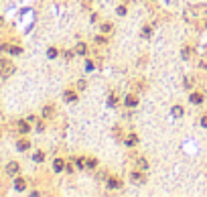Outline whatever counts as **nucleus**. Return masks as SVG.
I'll return each instance as SVG.
<instances>
[{"mask_svg": "<svg viewBox=\"0 0 207 197\" xmlns=\"http://www.w3.org/2000/svg\"><path fill=\"white\" fill-rule=\"evenodd\" d=\"M14 73V65L8 59H0V77H8Z\"/></svg>", "mask_w": 207, "mask_h": 197, "instance_id": "f257e3e1", "label": "nucleus"}, {"mask_svg": "<svg viewBox=\"0 0 207 197\" xmlns=\"http://www.w3.org/2000/svg\"><path fill=\"white\" fill-rule=\"evenodd\" d=\"M144 179H146L144 177V171H140V169L130 173V181L134 183V185H142V183H144Z\"/></svg>", "mask_w": 207, "mask_h": 197, "instance_id": "f03ea898", "label": "nucleus"}, {"mask_svg": "<svg viewBox=\"0 0 207 197\" xmlns=\"http://www.w3.org/2000/svg\"><path fill=\"white\" fill-rule=\"evenodd\" d=\"M19 163H14V161H12V163H8L6 165V175H10V177H16V175H19Z\"/></svg>", "mask_w": 207, "mask_h": 197, "instance_id": "7ed1b4c3", "label": "nucleus"}, {"mask_svg": "<svg viewBox=\"0 0 207 197\" xmlns=\"http://www.w3.org/2000/svg\"><path fill=\"white\" fill-rule=\"evenodd\" d=\"M0 51H6V53H10V55H20L23 53L20 47H8V45H0Z\"/></svg>", "mask_w": 207, "mask_h": 197, "instance_id": "20e7f679", "label": "nucleus"}, {"mask_svg": "<svg viewBox=\"0 0 207 197\" xmlns=\"http://www.w3.org/2000/svg\"><path fill=\"white\" fill-rule=\"evenodd\" d=\"M63 100H65V102H69V104H73V102H77V94L73 92V89H67V92L63 94Z\"/></svg>", "mask_w": 207, "mask_h": 197, "instance_id": "39448f33", "label": "nucleus"}, {"mask_svg": "<svg viewBox=\"0 0 207 197\" xmlns=\"http://www.w3.org/2000/svg\"><path fill=\"white\" fill-rule=\"evenodd\" d=\"M124 104L126 106H128V108H136V106H138V98H136V96H126V100H124Z\"/></svg>", "mask_w": 207, "mask_h": 197, "instance_id": "423d86ee", "label": "nucleus"}, {"mask_svg": "<svg viewBox=\"0 0 207 197\" xmlns=\"http://www.w3.org/2000/svg\"><path fill=\"white\" fill-rule=\"evenodd\" d=\"M16 128H19V132H23V134H27L31 130V126H29V120H20L19 124H16Z\"/></svg>", "mask_w": 207, "mask_h": 197, "instance_id": "0eeeda50", "label": "nucleus"}, {"mask_svg": "<svg viewBox=\"0 0 207 197\" xmlns=\"http://www.w3.org/2000/svg\"><path fill=\"white\" fill-rule=\"evenodd\" d=\"M108 187H110V189H120L122 187V181H120V179H116V177H110V179H108Z\"/></svg>", "mask_w": 207, "mask_h": 197, "instance_id": "6e6552de", "label": "nucleus"}, {"mask_svg": "<svg viewBox=\"0 0 207 197\" xmlns=\"http://www.w3.org/2000/svg\"><path fill=\"white\" fill-rule=\"evenodd\" d=\"M63 169H65V163H63L61 158H55L53 161V171L55 173H63Z\"/></svg>", "mask_w": 207, "mask_h": 197, "instance_id": "1a4fd4ad", "label": "nucleus"}, {"mask_svg": "<svg viewBox=\"0 0 207 197\" xmlns=\"http://www.w3.org/2000/svg\"><path fill=\"white\" fill-rule=\"evenodd\" d=\"M14 189H16V191H24V189H27L24 179H14Z\"/></svg>", "mask_w": 207, "mask_h": 197, "instance_id": "9d476101", "label": "nucleus"}, {"mask_svg": "<svg viewBox=\"0 0 207 197\" xmlns=\"http://www.w3.org/2000/svg\"><path fill=\"white\" fill-rule=\"evenodd\" d=\"M16 148H19V150H29V148H31V142H29V140H19Z\"/></svg>", "mask_w": 207, "mask_h": 197, "instance_id": "9b49d317", "label": "nucleus"}, {"mask_svg": "<svg viewBox=\"0 0 207 197\" xmlns=\"http://www.w3.org/2000/svg\"><path fill=\"white\" fill-rule=\"evenodd\" d=\"M128 146H134L136 142H138V138H136V134H130V136H126V140H124Z\"/></svg>", "mask_w": 207, "mask_h": 197, "instance_id": "f8f14e48", "label": "nucleus"}, {"mask_svg": "<svg viewBox=\"0 0 207 197\" xmlns=\"http://www.w3.org/2000/svg\"><path fill=\"white\" fill-rule=\"evenodd\" d=\"M189 100H191L193 104H201L203 102V96L201 94H191V96H189Z\"/></svg>", "mask_w": 207, "mask_h": 197, "instance_id": "ddd939ff", "label": "nucleus"}, {"mask_svg": "<svg viewBox=\"0 0 207 197\" xmlns=\"http://www.w3.org/2000/svg\"><path fill=\"white\" fill-rule=\"evenodd\" d=\"M53 112H55L53 106H45V108H43V116H45V118H51V116H53Z\"/></svg>", "mask_w": 207, "mask_h": 197, "instance_id": "4468645a", "label": "nucleus"}, {"mask_svg": "<svg viewBox=\"0 0 207 197\" xmlns=\"http://www.w3.org/2000/svg\"><path fill=\"white\" fill-rule=\"evenodd\" d=\"M136 165H138V169H140V171H144V169L148 167V163H146L144 158H136Z\"/></svg>", "mask_w": 207, "mask_h": 197, "instance_id": "2eb2a0df", "label": "nucleus"}, {"mask_svg": "<svg viewBox=\"0 0 207 197\" xmlns=\"http://www.w3.org/2000/svg\"><path fill=\"white\" fill-rule=\"evenodd\" d=\"M85 167L87 169H96L97 167V161H96V158H87V161H85Z\"/></svg>", "mask_w": 207, "mask_h": 197, "instance_id": "dca6fc26", "label": "nucleus"}, {"mask_svg": "<svg viewBox=\"0 0 207 197\" xmlns=\"http://www.w3.org/2000/svg\"><path fill=\"white\" fill-rule=\"evenodd\" d=\"M112 29H114V27L110 25V23H104V25H101V33L104 35H108V33H112Z\"/></svg>", "mask_w": 207, "mask_h": 197, "instance_id": "f3484780", "label": "nucleus"}, {"mask_svg": "<svg viewBox=\"0 0 207 197\" xmlns=\"http://www.w3.org/2000/svg\"><path fill=\"white\" fill-rule=\"evenodd\" d=\"M93 41H96V45H106V43H108V39L104 37V35H97V37H96Z\"/></svg>", "mask_w": 207, "mask_h": 197, "instance_id": "a211bd4d", "label": "nucleus"}, {"mask_svg": "<svg viewBox=\"0 0 207 197\" xmlns=\"http://www.w3.org/2000/svg\"><path fill=\"white\" fill-rule=\"evenodd\" d=\"M191 55H193V49L191 47H185L183 49V59H191Z\"/></svg>", "mask_w": 207, "mask_h": 197, "instance_id": "6ab92c4d", "label": "nucleus"}, {"mask_svg": "<svg viewBox=\"0 0 207 197\" xmlns=\"http://www.w3.org/2000/svg\"><path fill=\"white\" fill-rule=\"evenodd\" d=\"M140 35H142V37H150V35H152V29H150V27H144V29L140 31Z\"/></svg>", "mask_w": 207, "mask_h": 197, "instance_id": "aec40b11", "label": "nucleus"}, {"mask_svg": "<svg viewBox=\"0 0 207 197\" xmlns=\"http://www.w3.org/2000/svg\"><path fill=\"white\" fill-rule=\"evenodd\" d=\"M75 167L79 169V171H81V169L85 167V161H83V158H75Z\"/></svg>", "mask_w": 207, "mask_h": 197, "instance_id": "412c9836", "label": "nucleus"}, {"mask_svg": "<svg viewBox=\"0 0 207 197\" xmlns=\"http://www.w3.org/2000/svg\"><path fill=\"white\" fill-rule=\"evenodd\" d=\"M75 51H77L79 55H85V45H83V43H79V45L75 47Z\"/></svg>", "mask_w": 207, "mask_h": 197, "instance_id": "4be33fe9", "label": "nucleus"}, {"mask_svg": "<svg viewBox=\"0 0 207 197\" xmlns=\"http://www.w3.org/2000/svg\"><path fill=\"white\" fill-rule=\"evenodd\" d=\"M116 102H118V96H116V94H112L110 98H108V104H110V106H116Z\"/></svg>", "mask_w": 207, "mask_h": 197, "instance_id": "5701e85b", "label": "nucleus"}, {"mask_svg": "<svg viewBox=\"0 0 207 197\" xmlns=\"http://www.w3.org/2000/svg\"><path fill=\"white\" fill-rule=\"evenodd\" d=\"M47 55H49V59H55V57H57V49H53V47H51V49L47 51Z\"/></svg>", "mask_w": 207, "mask_h": 197, "instance_id": "b1692460", "label": "nucleus"}, {"mask_svg": "<svg viewBox=\"0 0 207 197\" xmlns=\"http://www.w3.org/2000/svg\"><path fill=\"white\" fill-rule=\"evenodd\" d=\"M173 116H183V110L179 108V106H175L173 108Z\"/></svg>", "mask_w": 207, "mask_h": 197, "instance_id": "393cba45", "label": "nucleus"}, {"mask_svg": "<svg viewBox=\"0 0 207 197\" xmlns=\"http://www.w3.org/2000/svg\"><path fill=\"white\" fill-rule=\"evenodd\" d=\"M33 158L37 161V163H41V161L45 158V154H43V153H35V157H33Z\"/></svg>", "mask_w": 207, "mask_h": 197, "instance_id": "a878e982", "label": "nucleus"}, {"mask_svg": "<svg viewBox=\"0 0 207 197\" xmlns=\"http://www.w3.org/2000/svg\"><path fill=\"white\" fill-rule=\"evenodd\" d=\"M118 14H122V16L126 14V6H118Z\"/></svg>", "mask_w": 207, "mask_h": 197, "instance_id": "bb28decb", "label": "nucleus"}, {"mask_svg": "<svg viewBox=\"0 0 207 197\" xmlns=\"http://www.w3.org/2000/svg\"><path fill=\"white\" fill-rule=\"evenodd\" d=\"M201 126H203V128H207V116H203V118H201Z\"/></svg>", "mask_w": 207, "mask_h": 197, "instance_id": "cd10ccee", "label": "nucleus"}, {"mask_svg": "<svg viewBox=\"0 0 207 197\" xmlns=\"http://www.w3.org/2000/svg\"><path fill=\"white\" fill-rule=\"evenodd\" d=\"M0 25H2V20H0Z\"/></svg>", "mask_w": 207, "mask_h": 197, "instance_id": "c85d7f7f", "label": "nucleus"}]
</instances>
